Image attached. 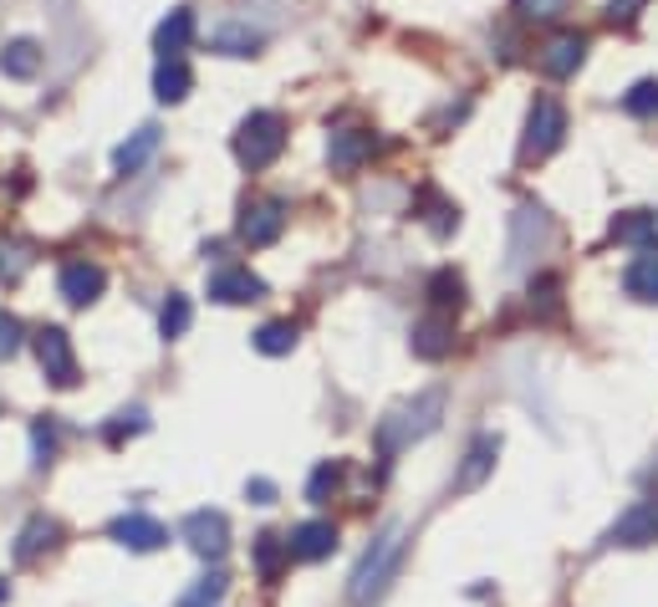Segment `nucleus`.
Segmentation results:
<instances>
[{"label": "nucleus", "instance_id": "473e14b6", "mask_svg": "<svg viewBox=\"0 0 658 607\" xmlns=\"http://www.w3.org/2000/svg\"><path fill=\"white\" fill-rule=\"evenodd\" d=\"M556 276H541V281H531V306H536L541 317H556Z\"/></svg>", "mask_w": 658, "mask_h": 607}, {"label": "nucleus", "instance_id": "6e6552de", "mask_svg": "<svg viewBox=\"0 0 658 607\" xmlns=\"http://www.w3.org/2000/svg\"><path fill=\"white\" fill-rule=\"evenodd\" d=\"M107 536H113L118 546H128V552H158V546L169 542V531L158 526L154 515H144V511L118 515V521L107 526Z\"/></svg>", "mask_w": 658, "mask_h": 607}, {"label": "nucleus", "instance_id": "dca6fc26", "mask_svg": "<svg viewBox=\"0 0 658 607\" xmlns=\"http://www.w3.org/2000/svg\"><path fill=\"white\" fill-rule=\"evenodd\" d=\"M373 154V133L368 128H337L332 133V144H327V159L337 174H353L363 169V159Z\"/></svg>", "mask_w": 658, "mask_h": 607}, {"label": "nucleus", "instance_id": "4c0bfd02", "mask_svg": "<svg viewBox=\"0 0 658 607\" xmlns=\"http://www.w3.org/2000/svg\"><path fill=\"white\" fill-rule=\"evenodd\" d=\"M638 11H644V0H613V6H607V15H613V21H633Z\"/></svg>", "mask_w": 658, "mask_h": 607}, {"label": "nucleus", "instance_id": "9b49d317", "mask_svg": "<svg viewBox=\"0 0 658 607\" xmlns=\"http://www.w3.org/2000/svg\"><path fill=\"white\" fill-rule=\"evenodd\" d=\"M261 296H265V281L251 276V271H240V265H230V271H215V276H210V302L240 306V302H261Z\"/></svg>", "mask_w": 658, "mask_h": 607}, {"label": "nucleus", "instance_id": "1a4fd4ad", "mask_svg": "<svg viewBox=\"0 0 658 607\" xmlns=\"http://www.w3.org/2000/svg\"><path fill=\"white\" fill-rule=\"evenodd\" d=\"M613 546H654L658 542V501H638L618 515V526L607 536Z\"/></svg>", "mask_w": 658, "mask_h": 607}, {"label": "nucleus", "instance_id": "a211bd4d", "mask_svg": "<svg viewBox=\"0 0 658 607\" xmlns=\"http://www.w3.org/2000/svg\"><path fill=\"white\" fill-rule=\"evenodd\" d=\"M582 56H587V36L566 31V36H556L552 46L541 52V66H546V77H572L582 66Z\"/></svg>", "mask_w": 658, "mask_h": 607}, {"label": "nucleus", "instance_id": "9d476101", "mask_svg": "<svg viewBox=\"0 0 658 607\" xmlns=\"http://www.w3.org/2000/svg\"><path fill=\"white\" fill-rule=\"evenodd\" d=\"M56 286H62V296L72 306H93L97 296H103L107 276H103V265H93V261H72V265H62Z\"/></svg>", "mask_w": 658, "mask_h": 607}, {"label": "nucleus", "instance_id": "b1692460", "mask_svg": "<svg viewBox=\"0 0 658 607\" xmlns=\"http://www.w3.org/2000/svg\"><path fill=\"white\" fill-rule=\"evenodd\" d=\"M210 52H220V56H255V52H261V31H251V27H220L210 36Z\"/></svg>", "mask_w": 658, "mask_h": 607}, {"label": "nucleus", "instance_id": "39448f33", "mask_svg": "<svg viewBox=\"0 0 658 607\" xmlns=\"http://www.w3.org/2000/svg\"><path fill=\"white\" fill-rule=\"evenodd\" d=\"M36 363L56 388L77 384V357H72V337H66L62 327H41L36 332Z\"/></svg>", "mask_w": 658, "mask_h": 607}, {"label": "nucleus", "instance_id": "f8f14e48", "mask_svg": "<svg viewBox=\"0 0 658 607\" xmlns=\"http://www.w3.org/2000/svg\"><path fill=\"white\" fill-rule=\"evenodd\" d=\"M286 546L296 562H322V556L337 552V526H332V521H302V526L286 536Z\"/></svg>", "mask_w": 658, "mask_h": 607}, {"label": "nucleus", "instance_id": "4468645a", "mask_svg": "<svg viewBox=\"0 0 658 607\" xmlns=\"http://www.w3.org/2000/svg\"><path fill=\"white\" fill-rule=\"evenodd\" d=\"M281 224H286V205H281V199H261V205H251L246 220H240V240H246V245H271V240L281 236Z\"/></svg>", "mask_w": 658, "mask_h": 607}, {"label": "nucleus", "instance_id": "6ab92c4d", "mask_svg": "<svg viewBox=\"0 0 658 607\" xmlns=\"http://www.w3.org/2000/svg\"><path fill=\"white\" fill-rule=\"evenodd\" d=\"M613 240L654 251V245H658V210H628V214H618V220H613Z\"/></svg>", "mask_w": 658, "mask_h": 607}, {"label": "nucleus", "instance_id": "7ed1b4c3", "mask_svg": "<svg viewBox=\"0 0 658 607\" xmlns=\"http://www.w3.org/2000/svg\"><path fill=\"white\" fill-rule=\"evenodd\" d=\"M286 148V123L276 113H251V118L240 123L236 133V159L246 169H265V164H276V154Z\"/></svg>", "mask_w": 658, "mask_h": 607}, {"label": "nucleus", "instance_id": "a878e982", "mask_svg": "<svg viewBox=\"0 0 658 607\" xmlns=\"http://www.w3.org/2000/svg\"><path fill=\"white\" fill-rule=\"evenodd\" d=\"M189 322H195V306H189V296H179V291H169V302H164V312H158V332H164V343H174V337H185Z\"/></svg>", "mask_w": 658, "mask_h": 607}, {"label": "nucleus", "instance_id": "c85d7f7f", "mask_svg": "<svg viewBox=\"0 0 658 607\" xmlns=\"http://www.w3.org/2000/svg\"><path fill=\"white\" fill-rule=\"evenodd\" d=\"M623 113H633V118H658V82H638V87H628L623 93Z\"/></svg>", "mask_w": 658, "mask_h": 607}, {"label": "nucleus", "instance_id": "423d86ee", "mask_svg": "<svg viewBox=\"0 0 658 607\" xmlns=\"http://www.w3.org/2000/svg\"><path fill=\"white\" fill-rule=\"evenodd\" d=\"M185 542L195 546L205 562H220V556L230 552V521H224L220 511H195V515H185Z\"/></svg>", "mask_w": 658, "mask_h": 607}, {"label": "nucleus", "instance_id": "0eeeda50", "mask_svg": "<svg viewBox=\"0 0 658 607\" xmlns=\"http://www.w3.org/2000/svg\"><path fill=\"white\" fill-rule=\"evenodd\" d=\"M495 454H501V439H495V435H474L470 449H464V464L455 470V490L470 495V490L485 485L490 470H495Z\"/></svg>", "mask_w": 658, "mask_h": 607}, {"label": "nucleus", "instance_id": "c756f323", "mask_svg": "<svg viewBox=\"0 0 658 607\" xmlns=\"http://www.w3.org/2000/svg\"><path fill=\"white\" fill-rule=\"evenodd\" d=\"M337 480H343V464H337V460H322V464L312 470V480H306V501L322 505L332 490H337Z\"/></svg>", "mask_w": 658, "mask_h": 607}, {"label": "nucleus", "instance_id": "f03ea898", "mask_svg": "<svg viewBox=\"0 0 658 607\" xmlns=\"http://www.w3.org/2000/svg\"><path fill=\"white\" fill-rule=\"evenodd\" d=\"M398 562H404V526H388L378 542L363 552V562L353 567V582H347V597L353 607H373L383 593H388V582H394Z\"/></svg>", "mask_w": 658, "mask_h": 607}, {"label": "nucleus", "instance_id": "cd10ccee", "mask_svg": "<svg viewBox=\"0 0 658 607\" xmlns=\"http://www.w3.org/2000/svg\"><path fill=\"white\" fill-rule=\"evenodd\" d=\"M429 302L445 312V306H460L464 302V281H460V271H435V281H429Z\"/></svg>", "mask_w": 658, "mask_h": 607}, {"label": "nucleus", "instance_id": "4be33fe9", "mask_svg": "<svg viewBox=\"0 0 658 607\" xmlns=\"http://www.w3.org/2000/svg\"><path fill=\"white\" fill-rule=\"evenodd\" d=\"M154 148H158V128H138L128 144H118V154H113V169H118V174H138L148 159H154Z\"/></svg>", "mask_w": 658, "mask_h": 607}, {"label": "nucleus", "instance_id": "aec40b11", "mask_svg": "<svg viewBox=\"0 0 658 607\" xmlns=\"http://www.w3.org/2000/svg\"><path fill=\"white\" fill-rule=\"evenodd\" d=\"M189 87H195V72L185 66V56L158 62V72H154V97H158V103H185Z\"/></svg>", "mask_w": 658, "mask_h": 607}, {"label": "nucleus", "instance_id": "2eb2a0df", "mask_svg": "<svg viewBox=\"0 0 658 607\" xmlns=\"http://www.w3.org/2000/svg\"><path fill=\"white\" fill-rule=\"evenodd\" d=\"M62 542V526H56L52 515H31L27 526H21V536H15V546H11V556L21 562V567H31L41 552H52V546Z\"/></svg>", "mask_w": 658, "mask_h": 607}, {"label": "nucleus", "instance_id": "412c9836", "mask_svg": "<svg viewBox=\"0 0 658 607\" xmlns=\"http://www.w3.org/2000/svg\"><path fill=\"white\" fill-rule=\"evenodd\" d=\"M623 286H628L633 302H658V251L638 255V261L623 271Z\"/></svg>", "mask_w": 658, "mask_h": 607}, {"label": "nucleus", "instance_id": "58836bf2", "mask_svg": "<svg viewBox=\"0 0 658 607\" xmlns=\"http://www.w3.org/2000/svg\"><path fill=\"white\" fill-rule=\"evenodd\" d=\"M0 603H6V582H0Z\"/></svg>", "mask_w": 658, "mask_h": 607}, {"label": "nucleus", "instance_id": "ddd939ff", "mask_svg": "<svg viewBox=\"0 0 658 607\" xmlns=\"http://www.w3.org/2000/svg\"><path fill=\"white\" fill-rule=\"evenodd\" d=\"M414 357H424V363H439V357L455 353V322L445 317V312H435V317H424L419 327H414Z\"/></svg>", "mask_w": 658, "mask_h": 607}, {"label": "nucleus", "instance_id": "c9c22d12", "mask_svg": "<svg viewBox=\"0 0 658 607\" xmlns=\"http://www.w3.org/2000/svg\"><path fill=\"white\" fill-rule=\"evenodd\" d=\"M31 449H36V464H52V454H56V429L52 423H36V429H31Z\"/></svg>", "mask_w": 658, "mask_h": 607}, {"label": "nucleus", "instance_id": "5701e85b", "mask_svg": "<svg viewBox=\"0 0 658 607\" xmlns=\"http://www.w3.org/2000/svg\"><path fill=\"white\" fill-rule=\"evenodd\" d=\"M36 66H41V46L36 41H11L6 52H0V72L6 77H15V82H27V77H36Z\"/></svg>", "mask_w": 658, "mask_h": 607}, {"label": "nucleus", "instance_id": "f3484780", "mask_svg": "<svg viewBox=\"0 0 658 607\" xmlns=\"http://www.w3.org/2000/svg\"><path fill=\"white\" fill-rule=\"evenodd\" d=\"M189 41H195V11H189V6H179V11H169L164 21H158V31H154V52L164 56V62H174V56L185 52Z\"/></svg>", "mask_w": 658, "mask_h": 607}, {"label": "nucleus", "instance_id": "7c9ffc66", "mask_svg": "<svg viewBox=\"0 0 658 607\" xmlns=\"http://www.w3.org/2000/svg\"><path fill=\"white\" fill-rule=\"evenodd\" d=\"M224 587H230V577H224V572H210V577H199L195 587H189L179 607H210V603H220L224 597Z\"/></svg>", "mask_w": 658, "mask_h": 607}, {"label": "nucleus", "instance_id": "2f4dec72", "mask_svg": "<svg viewBox=\"0 0 658 607\" xmlns=\"http://www.w3.org/2000/svg\"><path fill=\"white\" fill-rule=\"evenodd\" d=\"M144 429H148V414H144V409H123L118 419H113V423L103 429V439H107V444H123V439L144 435Z\"/></svg>", "mask_w": 658, "mask_h": 607}, {"label": "nucleus", "instance_id": "f704fd0d", "mask_svg": "<svg viewBox=\"0 0 658 607\" xmlns=\"http://www.w3.org/2000/svg\"><path fill=\"white\" fill-rule=\"evenodd\" d=\"M21 343H27V337H21V322H15L11 312H0V357H15Z\"/></svg>", "mask_w": 658, "mask_h": 607}, {"label": "nucleus", "instance_id": "bb28decb", "mask_svg": "<svg viewBox=\"0 0 658 607\" xmlns=\"http://www.w3.org/2000/svg\"><path fill=\"white\" fill-rule=\"evenodd\" d=\"M291 347H296V327L291 322H265L255 332V353H265V357H286Z\"/></svg>", "mask_w": 658, "mask_h": 607}, {"label": "nucleus", "instance_id": "20e7f679", "mask_svg": "<svg viewBox=\"0 0 658 607\" xmlns=\"http://www.w3.org/2000/svg\"><path fill=\"white\" fill-rule=\"evenodd\" d=\"M566 133V113L556 97H536V107H531L526 118V138H521V159H546L556 144H562Z\"/></svg>", "mask_w": 658, "mask_h": 607}, {"label": "nucleus", "instance_id": "f257e3e1", "mask_svg": "<svg viewBox=\"0 0 658 607\" xmlns=\"http://www.w3.org/2000/svg\"><path fill=\"white\" fill-rule=\"evenodd\" d=\"M439 419H445V394H439V388H429V394H414L408 404H398V409L378 423V449H383V460L404 454L414 439H429V435L439 429Z\"/></svg>", "mask_w": 658, "mask_h": 607}, {"label": "nucleus", "instance_id": "72a5a7b5", "mask_svg": "<svg viewBox=\"0 0 658 607\" xmlns=\"http://www.w3.org/2000/svg\"><path fill=\"white\" fill-rule=\"evenodd\" d=\"M511 6L526 15V21H552V15L566 11V0H511Z\"/></svg>", "mask_w": 658, "mask_h": 607}, {"label": "nucleus", "instance_id": "e433bc0d", "mask_svg": "<svg viewBox=\"0 0 658 607\" xmlns=\"http://www.w3.org/2000/svg\"><path fill=\"white\" fill-rule=\"evenodd\" d=\"M246 495H251L255 505H271V501H276V485H271V480H261V475H255L251 485H246Z\"/></svg>", "mask_w": 658, "mask_h": 607}, {"label": "nucleus", "instance_id": "393cba45", "mask_svg": "<svg viewBox=\"0 0 658 607\" xmlns=\"http://www.w3.org/2000/svg\"><path fill=\"white\" fill-rule=\"evenodd\" d=\"M286 562H291V546L281 542V536H271V531H265V536H255V572H261L265 582H276Z\"/></svg>", "mask_w": 658, "mask_h": 607}]
</instances>
